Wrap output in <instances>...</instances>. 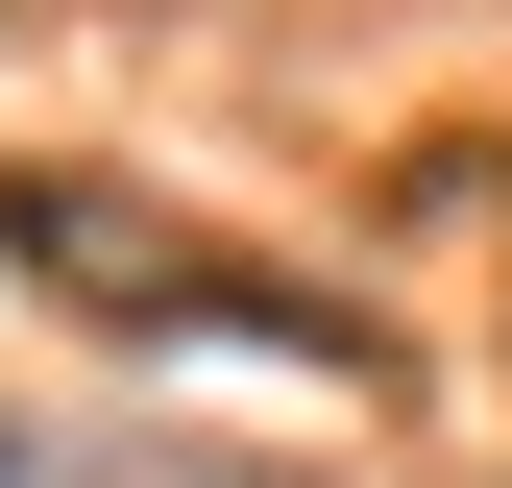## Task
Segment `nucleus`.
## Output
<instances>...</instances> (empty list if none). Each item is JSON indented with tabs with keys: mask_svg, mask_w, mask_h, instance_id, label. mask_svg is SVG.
Instances as JSON below:
<instances>
[{
	"mask_svg": "<svg viewBox=\"0 0 512 488\" xmlns=\"http://www.w3.org/2000/svg\"><path fill=\"white\" fill-rule=\"evenodd\" d=\"M0 269H25V293H74L98 342H269V366H391V342H366L317 269H269V244H220V220H171L147 171H0Z\"/></svg>",
	"mask_w": 512,
	"mask_h": 488,
	"instance_id": "obj_1",
	"label": "nucleus"
}]
</instances>
